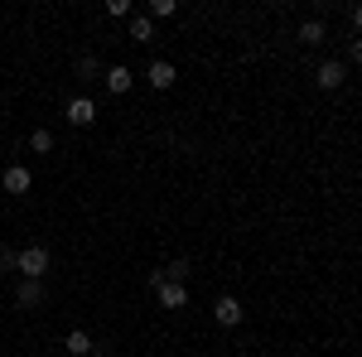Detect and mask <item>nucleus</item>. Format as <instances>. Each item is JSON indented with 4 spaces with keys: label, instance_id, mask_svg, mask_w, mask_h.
<instances>
[{
    "label": "nucleus",
    "instance_id": "f257e3e1",
    "mask_svg": "<svg viewBox=\"0 0 362 357\" xmlns=\"http://www.w3.org/2000/svg\"><path fill=\"white\" fill-rule=\"evenodd\" d=\"M15 271L25 275V280H44V271H49V251L44 247H25L20 261H15Z\"/></svg>",
    "mask_w": 362,
    "mask_h": 357
},
{
    "label": "nucleus",
    "instance_id": "f03ea898",
    "mask_svg": "<svg viewBox=\"0 0 362 357\" xmlns=\"http://www.w3.org/2000/svg\"><path fill=\"white\" fill-rule=\"evenodd\" d=\"M343 78H348V68H343L338 58H329V63H319V68H314V83L324 87V92H334V87H343Z\"/></svg>",
    "mask_w": 362,
    "mask_h": 357
},
{
    "label": "nucleus",
    "instance_id": "7ed1b4c3",
    "mask_svg": "<svg viewBox=\"0 0 362 357\" xmlns=\"http://www.w3.org/2000/svg\"><path fill=\"white\" fill-rule=\"evenodd\" d=\"M242 314H247V309H242V304L232 300V295H223V300L213 304V319H218L223 329H237V324H242Z\"/></svg>",
    "mask_w": 362,
    "mask_h": 357
},
{
    "label": "nucleus",
    "instance_id": "20e7f679",
    "mask_svg": "<svg viewBox=\"0 0 362 357\" xmlns=\"http://www.w3.org/2000/svg\"><path fill=\"white\" fill-rule=\"evenodd\" d=\"M68 121H73V126H92V121H97V102H92V97H73V102H68Z\"/></svg>",
    "mask_w": 362,
    "mask_h": 357
},
{
    "label": "nucleus",
    "instance_id": "39448f33",
    "mask_svg": "<svg viewBox=\"0 0 362 357\" xmlns=\"http://www.w3.org/2000/svg\"><path fill=\"white\" fill-rule=\"evenodd\" d=\"M29 184H34V179H29L25 165H10L5 174H0V189H5V193H29Z\"/></svg>",
    "mask_w": 362,
    "mask_h": 357
},
{
    "label": "nucleus",
    "instance_id": "423d86ee",
    "mask_svg": "<svg viewBox=\"0 0 362 357\" xmlns=\"http://www.w3.org/2000/svg\"><path fill=\"white\" fill-rule=\"evenodd\" d=\"M145 78H150V87H155V92H165V87H174V78H179V73H174V63H165V58H155Z\"/></svg>",
    "mask_w": 362,
    "mask_h": 357
},
{
    "label": "nucleus",
    "instance_id": "0eeeda50",
    "mask_svg": "<svg viewBox=\"0 0 362 357\" xmlns=\"http://www.w3.org/2000/svg\"><path fill=\"white\" fill-rule=\"evenodd\" d=\"M155 295H160V304H165V309H184V304H189V290H184L179 280H165Z\"/></svg>",
    "mask_w": 362,
    "mask_h": 357
},
{
    "label": "nucleus",
    "instance_id": "6e6552de",
    "mask_svg": "<svg viewBox=\"0 0 362 357\" xmlns=\"http://www.w3.org/2000/svg\"><path fill=\"white\" fill-rule=\"evenodd\" d=\"M102 83H107V92H112V97L131 92V68H121V63H116V68H107V78H102Z\"/></svg>",
    "mask_w": 362,
    "mask_h": 357
},
{
    "label": "nucleus",
    "instance_id": "1a4fd4ad",
    "mask_svg": "<svg viewBox=\"0 0 362 357\" xmlns=\"http://www.w3.org/2000/svg\"><path fill=\"white\" fill-rule=\"evenodd\" d=\"M15 300L25 304V309H34V304L44 300V280H25V285H20V295H15Z\"/></svg>",
    "mask_w": 362,
    "mask_h": 357
},
{
    "label": "nucleus",
    "instance_id": "9d476101",
    "mask_svg": "<svg viewBox=\"0 0 362 357\" xmlns=\"http://www.w3.org/2000/svg\"><path fill=\"white\" fill-rule=\"evenodd\" d=\"M68 353H73V357H87V353H97V348H92V338H87L83 329H73V333H68Z\"/></svg>",
    "mask_w": 362,
    "mask_h": 357
},
{
    "label": "nucleus",
    "instance_id": "9b49d317",
    "mask_svg": "<svg viewBox=\"0 0 362 357\" xmlns=\"http://www.w3.org/2000/svg\"><path fill=\"white\" fill-rule=\"evenodd\" d=\"M300 39H305V44H324V20H305V25H300Z\"/></svg>",
    "mask_w": 362,
    "mask_h": 357
},
{
    "label": "nucleus",
    "instance_id": "f8f14e48",
    "mask_svg": "<svg viewBox=\"0 0 362 357\" xmlns=\"http://www.w3.org/2000/svg\"><path fill=\"white\" fill-rule=\"evenodd\" d=\"M29 150H34V155H49V150H54V136H49V131L39 126V131L29 136Z\"/></svg>",
    "mask_w": 362,
    "mask_h": 357
},
{
    "label": "nucleus",
    "instance_id": "ddd939ff",
    "mask_svg": "<svg viewBox=\"0 0 362 357\" xmlns=\"http://www.w3.org/2000/svg\"><path fill=\"white\" fill-rule=\"evenodd\" d=\"M150 34H155V25H150V15H140V20H131V39H136V44H145Z\"/></svg>",
    "mask_w": 362,
    "mask_h": 357
},
{
    "label": "nucleus",
    "instance_id": "4468645a",
    "mask_svg": "<svg viewBox=\"0 0 362 357\" xmlns=\"http://www.w3.org/2000/svg\"><path fill=\"white\" fill-rule=\"evenodd\" d=\"M174 10H179V5H174V0H150V15H155V20H169V15H174Z\"/></svg>",
    "mask_w": 362,
    "mask_h": 357
},
{
    "label": "nucleus",
    "instance_id": "2eb2a0df",
    "mask_svg": "<svg viewBox=\"0 0 362 357\" xmlns=\"http://www.w3.org/2000/svg\"><path fill=\"white\" fill-rule=\"evenodd\" d=\"M107 15L121 20V15H131V0H107Z\"/></svg>",
    "mask_w": 362,
    "mask_h": 357
},
{
    "label": "nucleus",
    "instance_id": "dca6fc26",
    "mask_svg": "<svg viewBox=\"0 0 362 357\" xmlns=\"http://www.w3.org/2000/svg\"><path fill=\"white\" fill-rule=\"evenodd\" d=\"M15 261H20V251H10V247H0V271H10V266H15Z\"/></svg>",
    "mask_w": 362,
    "mask_h": 357
},
{
    "label": "nucleus",
    "instance_id": "f3484780",
    "mask_svg": "<svg viewBox=\"0 0 362 357\" xmlns=\"http://www.w3.org/2000/svg\"><path fill=\"white\" fill-rule=\"evenodd\" d=\"M78 73H83V78H92V73H97V58H92V54L78 58Z\"/></svg>",
    "mask_w": 362,
    "mask_h": 357
},
{
    "label": "nucleus",
    "instance_id": "a211bd4d",
    "mask_svg": "<svg viewBox=\"0 0 362 357\" xmlns=\"http://www.w3.org/2000/svg\"><path fill=\"white\" fill-rule=\"evenodd\" d=\"M353 63H362V39H358V44H353Z\"/></svg>",
    "mask_w": 362,
    "mask_h": 357
},
{
    "label": "nucleus",
    "instance_id": "6ab92c4d",
    "mask_svg": "<svg viewBox=\"0 0 362 357\" xmlns=\"http://www.w3.org/2000/svg\"><path fill=\"white\" fill-rule=\"evenodd\" d=\"M353 25H358V34H362V5H358V10H353Z\"/></svg>",
    "mask_w": 362,
    "mask_h": 357
}]
</instances>
